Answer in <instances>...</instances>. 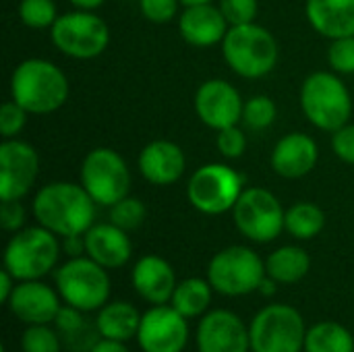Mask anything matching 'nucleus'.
I'll return each instance as SVG.
<instances>
[{
  "instance_id": "obj_1",
  "label": "nucleus",
  "mask_w": 354,
  "mask_h": 352,
  "mask_svg": "<svg viewBox=\"0 0 354 352\" xmlns=\"http://www.w3.org/2000/svg\"><path fill=\"white\" fill-rule=\"evenodd\" d=\"M97 203L79 183L56 180L41 187L33 197V216L39 226L56 237L85 234L95 224Z\"/></svg>"
},
{
  "instance_id": "obj_2",
  "label": "nucleus",
  "mask_w": 354,
  "mask_h": 352,
  "mask_svg": "<svg viewBox=\"0 0 354 352\" xmlns=\"http://www.w3.org/2000/svg\"><path fill=\"white\" fill-rule=\"evenodd\" d=\"M68 79L54 62L27 58L10 75V100L29 114H50L68 100Z\"/></svg>"
},
{
  "instance_id": "obj_3",
  "label": "nucleus",
  "mask_w": 354,
  "mask_h": 352,
  "mask_svg": "<svg viewBox=\"0 0 354 352\" xmlns=\"http://www.w3.org/2000/svg\"><path fill=\"white\" fill-rule=\"evenodd\" d=\"M222 54L226 64L243 79H261L278 64V41L276 37L257 23L230 27L224 41Z\"/></svg>"
},
{
  "instance_id": "obj_4",
  "label": "nucleus",
  "mask_w": 354,
  "mask_h": 352,
  "mask_svg": "<svg viewBox=\"0 0 354 352\" xmlns=\"http://www.w3.org/2000/svg\"><path fill=\"white\" fill-rule=\"evenodd\" d=\"M301 108L313 127L334 133L351 120L353 98L336 73L317 71L301 85Z\"/></svg>"
},
{
  "instance_id": "obj_5",
  "label": "nucleus",
  "mask_w": 354,
  "mask_h": 352,
  "mask_svg": "<svg viewBox=\"0 0 354 352\" xmlns=\"http://www.w3.org/2000/svg\"><path fill=\"white\" fill-rule=\"evenodd\" d=\"M62 245L58 237L44 226H29L15 232L4 249V270L17 282L41 280L48 276L60 257Z\"/></svg>"
},
{
  "instance_id": "obj_6",
  "label": "nucleus",
  "mask_w": 354,
  "mask_h": 352,
  "mask_svg": "<svg viewBox=\"0 0 354 352\" xmlns=\"http://www.w3.org/2000/svg\"><path fill=\"white\" fill-rule=\"evenodd\" d=\"M54 284L62 303L83 311H100L110 299L108 270L91 257H71L54 272Z\"/></svg>"
},
{
  "instance_id": "obj_7",
  "label": "nucleus",
  "mask_w": 354,
  "mask_h": 352,
  "mask_svg": "<svg viewBox=\"0 0 354 352\" xmlns=\"http://www.w3.org/2000/svg\"><path fill=\"white\" fill-rule=\"evenodd\" d=\"M305 336L303 315L286 303L263 307L249 324L251 352H303Z\"/></svg>"
},
{
  "instance_id": "obj_8",
  "label": "nucleus",
  "mask_w": 354,
  "mask_h": 352,
  "mask_svg": "<svg viewBox=\"0 0 354 352\" xmlns=\"http://www.w3.org/2000/svg\"><path fill=\"white\" fill-rule=\"evenodd\" d=\"M266 276V261L245 245H232L218 251L207 266V280L222 297L251 295Z\"/></svg>"
},
{
  "instance_id": "obj_9",
  "label": "nucleus",
  "mask_w": 354,
  "mask_h": 352,
  "mask_svg": "<svg viewBox=\"0 0 354 352\" xmlns=\"http://www.w3.org/2000/svg\"><path fill=\"white\" fill-rule=\"evenodd\" d=\"M52 44L68 58L91 60L104 54L110 44V29L93 10H73L58 15L50 27Z\"/></svg>"
},
{
  "instance_id": "obj_10",
  "label": "nucleus",
  "mask_w": 354,
  "mask_h": 352,
  "mask_svg": "<svg viewBox=\"0 0 354 352\" xmlns=\"http://www.w3.org/2000/svg\"><path fill=\"white\" fill-rule=\"evenodd\" d=\"M79 178L91 199L104 207H112L131 191V170L124 158L110 147L91 149L83 158Z\"/></svg>"
},
{
  "instance_id": "obj_11",
  "label": "nucleus",
  "mask_w": 354,
  "mask_h": 352,
  "mask_svg": "<svg viewBox=\"0 0 354 352\" xmlns=\"http://www.w3.org/2000/svg\"><path fill=\"white\" fill-rule=\"evenodd\" d=\"M243 176L228 164H205L193 172L187 185L191 205L205 216L232 212L243 195Z\"/></svg>"
},
{
  "instance_id": "obj_12",
  "label": "nucleus",
  "mask_w": 354,
  "mask_h": 352,
  "mask_svg": "<svg viewBox=\"0 0 354 352\" xmlns=\"http://www.w3.org/2000/svg\"><path fill=\"white\" fill-rule=\"evenodd\" d=\"M286 210L278 197L261 187H249L239 197L232 218L239 232L253 243H272L284 230Z\"/></svg>"
},
{
  "instance_id": "obj_13",
  "label": "nucleus",
  "mask_w": 354,
  "mask_h": 352,
  "mask_svg": "<svg viewBox=\"0 0 354 352\" xmlns=\"http://www.w3.org/2000/svg\"><path fill=\"white\" fill-rule=\"evenodd\" d=\"M137 342L143 352H183L189 342V324L172 305H151L141 315Z\"/></svg>"
},
{
  "instance_id": "obj_14",
  "label": "nucleus",
  "mask_w": 354,
  "mask_h": 352,
  "mask_svg": "<svg viewBox=\"0 0 354 352\" xmlns=\"http://www.w3.org/2000/svg\"><path fill=\"white\" fill-rule=\"evenodd\" d=\"M39 158L27 141L4 139L0 143V201L23 199L35 185Z\"/></svg>"
},
{
  "instance_id": "obj_15",
  "label": "nucleus",
  "mask_w": 354,
  "mask_h": 352,
  "mask_svg": "<svg viewBox=\"0 0 354 352\" xmlns=\"http://www.w3.org/2000/svg\"><path fill=\"white\" fill-rule=\"evenodd\" d=\"M243 108L245 102L239 89L226 79H207L195 93V112L214 131L239 124L243 120Z\"/></svg>"
},
{
  "instance_id": "obj_16",
  "label": "nucleus",
  "mask_w": 354,
  "mask_h": 352,
  "mask_svg": "<svg viewBox=\"0 0 354 352\" xmlns=\"http://www.w3.org/2000/svg\"><path fill=\"white\" fill-rule=\"evenodd\" d=\"M199 352H249L251 338L247 324L228 309L207 311L197 326Z\"/></svg>"
},
{
  "instance_id": "obj_17",
  "label": "nucleus",
  "mask_w": 354,
  "mask_h": 352,
  "mask_svg": "<svg viewBox=\"0 0 354 352\" xmlns=\"http://www.w3.org/2000/svg\"><path fill=\"white\" fill-rule=\"evenodd\" d=\"M56 288L44 284L41 280L17 282L6 307L8 311L27 326L54 324L62 303Z\"/></svg>"
},
{
  "instance_id": "obj_18",
  "label": "nucleus",
  "mask_w": 354,
  "mask_h": 352,
  "mask_svg": "<svg viewBox=\"0 0 354 352\" xmlns=\"http://www.w3.org/2000/svg\"><path fill=\"white\" fill-rule=\"evenodd\" d=\"M137 166L147 183L156 187H168L180 180V176L185 174L187 158L178 143L156 139L141 149Z\"/></svg>"
},
{
  "instance_id": "obj_19",
  "label": "nucleus",
  "mask_w": 354,
  "mask_h": 352,
  "mask_svg": "<svg viewBox=\"0 0 354 352\" xmlns=\"http://www.w3.org/2000/svg\"><path fill=\"white\" fill-rule=\"evenodd\" d=\"M131 282L135 293L149 305H168L178 284L172 266L160 255H143L137 259Z\"/></svg>"
},
{
  "instance_id": "obj_20",
  "label": "nucleus",
  "mask_w": 354,
  "mask_h": 352,
  "mask_svg": "<svg viewBox=\"0 0 354 352\" xmlns=\"http://www.w3.org/2000/svg\"><path fill=\"white\" fill-rule=\"evenodd\" d=\"M228 29L230 25L224 19L222 10L212 2L185 6V10L178 15V31L183 39L195 48H209L222 44Z\"/></svg>"
},
{
  "instance_id": "obj_21",
  "label": "nucleus",
  "mask_w": 354,
  "mask_h": 352,
  "mask_svg": "<svg viewBox=\"0 0 354 352\" xmlns=\"http://www.w3.org/2000/svg\"><path fill=\"white\" fill-rule=\"evenodd\" d=\"M319 160V147L313 137L305 133L284 135L272 151V168L282 178L307 176Z\"/></svg>"
},
{
  "instance_id": "obj_22",
  "label": "nucleus",
  "mask_w": 354,
  "mask_h": 352,
  "mask_svg": "<svg viewBox=\"0 0 354 352\" xmlns=\"http://www.w3.org/2000/svg\"><path fill=\"white\" fill-rule=\"evenodd\" d=\"M85 255L106 270H116L131 261L133 243L129 232L112 222L93 224L85 232Z\"/></svg>"
},
{
  "instance_id": "obj_23",
  "label": "nucleus",
  "mask_w": 354,
  "mask_h": 352,
  "mask_svg": "<svg viewBox=\"0 0 354 352\" xmlns=\"http://www.w3.org/2000/svg\"><path fill=\"white\" fill-rule=\"evenodd\" d=\"M309 25L328 39L354 35V0H307Z\"/></svg>"
},
{
  "instance_id": "obj_24",
  "label": "nucleus",
  "mask_w": 354,
  "mask_h": 352,
  "mask_svg": "<svg viewBox=\"0 0 354 352\" xmlns=\"http://www.w3.org/2000/svg\"><path fill=\"white\" fill-rule=\"evenodd\" d=\"M139 326H141V313L135 309V305L127 301L106 303L95 317V328L100 338L116 340V342H129L137 338Z\"/></svg>"
},
{
  "instance_id": "obj_25",
  "label": "nucleus",
  "mask_w": 354,
  "mask_h": 352,
  "mask_svg": "<svg viewBox=\"0 0 354 352\" xmlns=\"http://www.w3.org/2000/svg\"><path fill=\"white\" fill-rule=\"evenodd\" d=\"M311 270V257L305 249L286 245L272 251L266 259V272L278 284H297Z\"/></svg>"
},
{
  "instance_id": "obj_26",
  "label": "nucleus",
  "mask_w": 354,
  "mask_h": 352,
  "mask_svg": "<svg viewBox=\"0 0 354 352\" xmlns=\"http://www.w3.org/2000/svg\"><path fill=\"white\" fill-rule=\"evenodd\" d=\"M214 293L216 290L209 284V280H203V278H187V280H183V282L176 284L174 295L170 299V305L180 315H185L187 319L203 317L209 311Z\"/></svg>"
},
{
  "instance_id": "obj_27",
  "label": "nucleus",
  "mask_w": 354,
  "mask_h": 352,
  "mask_svg": "<svg viewBox=\"0 0 354 352\" xmlns=\"http://www.w3.org/2000/svg\"><path fill=\"white\" fill-rule=\"evenodd\" d=\"M54 328L58 330L62 342L73 349V351H89L100 338L97 330H89V322L83 317V311L71 307V305H62L56 319H54Z\"/></svg>"
},
{
  "instance_id": "obj_28",
  "label": "nucleus",
  "mask_w": 354,
  "mask_h": 352,
  "mask_svg": "<svg viewBox=\"0 0 354 352\" xmlns=\"http://www.w3.org/2000/svg\"><path fill=\"white\" fill-rule=\"evenodd\" d=\"M305 352H354V336L338 322H319L307 328Z\"/></svg>"
},
{
  "instance_id": "obj_29",
  "label": "nucleus",
  "mask_w": 354,
  "mask_h": 352,
  "mask_svg": "<svg viewBox=\"0 0 354 352\" xmlns=\"http://www.w3.org/2000/svg\"><path fill=\"white\" fill-rule=\"evenodd\" d=\"M324 226H326V214L322 212L319 205L311 201H299L286 210L284 230L299 241L315 239L324 230Z\"/></svg>"
},
{
  "instance_id": "obj_30",
  "label": "nucleus",
  "mask_w": 354,
  "mask_h": 352,
  "mask_svg": "<svg viewBox=\"0 0 354 352\" xmlns=\"http://www.w3.org/2000/svg\"><path fill=\"white\" fill-rule=\"evenodd\" d=\"M19 19L29 29H50L58 19V10L54 0H21Z\"/></svg>"
},
{
  "instance_id": "obj_31",
  "label": "nucleus",
  "mask_w": 354,
  "mask_h": 352,
  "mask_svg": "<svg viewBox=\"0 0 354 352\" xmlns=\"http://www.w3.org/2000/svg\"><path fill=\"white\" fill-rule=\"evenodd\" d=\"M276 116H278V108L270 95H253L245 102L243 122L251 131H263V129L272 127Z\"/></svg>"
},
{
  "instance_id": "obj_32",
  "label": "nucleus",
  "mask_w": 354,
  "mask_h": 352,
  "mask_svg": "<svg viewBox=\"0 0 354 352\" xmlns=\"http://www.w3.org/2000/svg\"><path fill=\"white\" fill-rule=\"evenodd\" d=\"M21 351L62 352V338L56 328H50V324L27 326V330L21 336Z\"/></svg>"
},
{
  "instance_id": "obj_33",
  "label": "nucleus",
  "mask_w": 354,
  "mask_h": 352,
  "mask_svg": "<svg viewBox=\"0 0 354 352\" xmlns=\"http://www.w3.org/2000/svg\"><path fill=\"white\" fill-rule=\"evenodd\" d=\"M145 216H147L145 203L131 195H127L124 199H120L118 203L110 207V222L127 232L137 230L145 222Z\"/></svg>"
},
{
  "instance_id": "obj_34",
  "label": "nucleus",
  "mask_w": 354,
  "mask_h": 352,
  "mask_svg": "<svg viewBox=\"0 0 354 352\" xmlns=\"http://www.w3.org/2000/svg\"><path fill=\"white\" fill-rule=\"evenodd\" d=\"M328 64L334 73L354 75V35L332 39L328 48Z\"/></svg>"
},
{
  "instance_id": "obj_35",
  "label": "nucleus",
  "mask_w": 354,
  "mask_h": 352,
  "mask_svg": "<svg viewBox=\"0 0 354 352\" xmlns=\"http://www.w3.org/2000/svg\"><path fill=\"white\" fill-rule=\"evenodd\" d=\"M218 8L222 10L228 25L236 27V25L255 23L259 4H257V0H220Z\"/></svg>"
},
{
  "instance_id": "obj_36",
  "label": "nucleus",
  "mask_w": 354,
  "mask_h": 352,
  "mask_svg": "<svg viewBox=\"0 0 354 352\" xmlns=\"http://www.w3.org/2000/svg\"><path fill=\"white\" fill-rule=\"evenodd\" d=\"M27 110L19 106L15 100H8L0 108V135L2 139H17L27 122Z\"/></svg>"
},
{
  "instance_id": "obj_37",
  "label": "nucleus",
  "mask_w": 354,
  "mask_h": 352,
  "mask_svg": "<svg viewBox=\"0 0 354 352\" xmlns=\"http://www.w3.org/2000/svg\"><path fill=\"white\" fill-rule=\"evenodd\" d=\"M216 147H218V151L224 158L236 160L247 149V135L236 124L234 127H226V129L218 131V135H216Z\"/></svg>"
},
{
  "instance_id": "obj_38",
  "label": "nucleus",
  "mask_w": 354,
  "mask_h": 352,
  "mask_svg": "<svg viewBox=\"0 0 354 352\" xmlns=\"http://www.w3.org/2000/svg\"><path fill=\"white\" fill-rule=\"evenodd\" d=\"M178 6H180V0H139L141 15L149 23H156V25H164L176 19Z\"/></svg>"
},
{
  "instance_id": "obj_39",
  "label": "nucleus",
  "mask_w": 354,
  "mask_h": 352,
  "mask_svg": "<svg viewBox=\"0 0 354 352\" xmlns=\"http://www.w3.org/2000/svg\"><path fill=\"white\" fill-rule=\"evenodd\" d=\"M332 149L342 162L354 166V124L346 122L332 133Z\"/></svg>"
},
{
  "instance_id": "obj_40",
  "label": "nucleus",
  "mask_w": 354,
  "mask_h": 352,
  "mask_svg": "<svg viewBox=\"0 0 354 352\" xmlns=\"http://www.w3.org/2000/svg\"><path fill=\"white\" fill-rule=\"evenodd\" d=\"M25 224V210L21 205V199L2 201L0 203V226L6 232H19Z\"/></svg>"
},
{
  "instance_id": "obj_41",
  "label": "nucleus",
  "mask_w": 354,
  "mask_h": 352,
  "mask_svg": "<svg viewBox=\"0 0 354 352\" xmlns=\"http://www.w3.org/2000/svg\"><path fill=\"white\" fill-rule=\"evenodd\" d=\"M62 251L71 257H83L85 255V234H73L62 239Z\"/></svg>"
},
{
  "instance_id": "obj_42",
  "label": "nucleus",
  "mask_w": 354,
  "mask_h": 352,
  "mask_svg": "<svg viewBox=\"0 0 354 352\" xmlns=\"http://www.w3.org/2000/svg\"><path fill=\"white\" fill-rule=\"evenodd\" d=\"M15 286H17V280L10 276V272H6V270L2 268V272H0V303H4V305L8 303V299H10Z\"/></svg>"
},
{
  "instance_id": "obj_43",
  "label": "nucleus",
  "mask_w": 354,
  "mask_h": 352,
  "mask_svg": "<svg viewBox=\"0 0 354 352\" xmlns=\"http://www.w3.org/2000/svg\"><path fill=\"white\" fill-rule=\"evenodd\" d=\"M87 352H131L127 349V342H116V340H106L100 338Z\"/></svg>"
},
{
  "instance_id": "obj_44",
  "label": "nucleus",
  "mask_w": 354,
  "mask_h": 352,
  "mask_svg": "<svg viewBox=\"0 0 354 352\" xmlns=\"http://www.w3.org/2000/svg\"><path fill=\"white\" fill-rule=\"evenodd\" d=\"M276 290H278V282H276L274 278H270V276H266V278L261 280L259 288H257V293H261L263 297H274Z\"/></svg>"
},
{
  "instance_id": "obj_45",
  "label": "nucleus",
  "mask_w": 354,
  "mask_h": 352,
  "mask_svg": "<svg viewBox=\"0 0 354 352\" xmlns=\"http://www.w3.org/2000/svg\"><path fill=\"white\" fill-rule=\"evenodd\" d=\"M75 8H79V10H95V8H100L106 0H68Z\"/></svg>"
},
{
  "instance_id": "obj_46",
  "label": "nucleus",
  "mask_w": 354,
  "mask_h": 352,
  "mask_svg": "<svg viewBox=\"0 0 354 352\" xmlns=\"http://www.w3.org/2000/svg\"><path fill=\"white\" fill-rule=\"evenodd\" d=\"M214 0H180L183 6H197V4H209Z\"/></svg>"
}]
</instances>
